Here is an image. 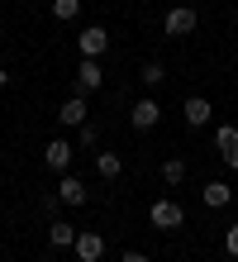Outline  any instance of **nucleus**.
<instances>
[{
	"mask_svg": "<svg viewBox=\"0 0 238 262\" xmlns=\"http://www.w3.org/2000/svg\"><path fill=\"white\" fill-rule=\"evenodd\" d=\"M162 181H167V186H181V181H186V162L181 158H162Z\"/></svg>",
	"mask_w": 238,
	"mask_h": 262,
	"instance_id": "obj_15",
	"label": "nucleus"
},
{
	"mask_svg": "<svg viewBox=\"0 0 238 262\" xmlns=\"http://www.w3.org/2000/svg\"><path fill=\"white\" fill-rule=\"evenodd\" d=\"M76 14H81V0H53V19H62V24H72Z\"/></svg>",
	"mask_w": 238,
	"mask_h": 262,
	"instance_id": "obj_17",
	"label": "nucleus"
},
{
	"mask_svg": "<svg viewBox=\"0 0 238 262\" xmlns=\"http://www.w3.org/2000/svg\"><path fill=\"white\" fill-rule=\"evenodd\" d=\"M162 29H167V38H186V34H196V29H200V14L190 10V5H177V10H167Z\"/></svg>",
	"mask_w": 238,
	"mask_h": 262,
	"instance_id": "obj_1",
	"label": "nucleus"
},
{
	"mask_svg": "<svg viewBox=\"0 0 238 262\" xmlns=\"http://www.w3.org/2000/svg\"><path fill=\"white\" fill-rule=\"evenodd\" d=\"M72 253L81 257V262H100V257H105V238L95 234V229H81L76 243H72Z\"/></svg>",
	"mask_w": 238,
	"mask_h": 262,
	"instance_id": "obj_7",
	"label": "nucleus"
},
{
	"mask_svg": "<svg viewBox=\"0 0 238 262\" xmlns=\"http://www.w3.org/2000/svg\"><path fill=\"white\" fill-rule=\"evenodd\" d=\"M5 86H10V76H5V72H0V96H5Z\"/></svg>",
	"mask_w": 238,
	"mask_h": 262,
	"instance_id": "obj_22",
	"label": "nucleus"
},
{
	"mask_svg": "<svg viewBox=\"0 0 238 262\" xmlns=\"http://www.w3.org/2000/svg\"><path fill=\"white\" fill-rule=\"evenodd\" d=\"M205 205H210V210H224L229 205V200H233V186H229V181H205Z\"/></svg>",
	"mask_w": 238,
	"mask_h": 262,
	"instance_id": "obj_12",
	"label": "nucleus"
},
{
	"mask_svg": "<svg viewBox=\"0 0 238 262\" xmlns=\"http://www.w3.org/2000/svg\"><path fill=\"white\" fill-rule=\"evenodd\" d=\"M76 48H81V57H100L110 48V34H105V24H86L81 34H76Z\"/></svg>",
	"mask_w": 238,
	"mask_h": 262,
	"instance_id": "obj_5",
	"label": "nucleus"
},
{
	"mask_svg": "<svg viewBox=\"0 0 238 262\" xmlns=\"http://www.w3.org/2000/svg\"><path fill=\"white\" fill-rule=\"evenodd\" d=\"M214 152L224 158V167L238 172V124H219L214 129Z\"/></svg>",
	"mask_w": 238,
	"mask_h": 262,
	"instance_id": "obj_3",
	"label": "nucleus"
},
{
	"mask_svg": "<svg viewBox=\"0 0 238 262\" xmlns=\"http://www.w3.org/2000/svg\"><path fill=\"white\" fill-rule=\"evenodd\" d=\"M157 119H162V105H157L153 96H143V100H134V110H129V124L138 129V134H148Z\"/></svg>",
	"mask_w": 238,
	"mask_h": 262,
	"instance_id": "obj_4",
	"label": "nucleus"
},
{
	"mask_svg": "<svg viewBox=\"0 0 238 262\" xmlns=\"http://www.w3.org/2000/svg\"><path fill=\"white\" fill-rule=\"evenodd\" d=\"M95 143H100V129L86 119V124H81V148H95Z\"/></svg>",
	"mask_w": 238,
	"mask_h": 262,
	"instance_id": "obj_19",
	"label": "nucleus"
},
{
	"mask_svg": "<svg viewBox=\"0 0 238 262\" xmlns=\"http://www.w3.org/2000/svg\"><path fill=\"white\" fill-rule=\"evenodd\" d=\"M57 210H62V195L48 191V195H43V214H48V220H57Z\"/></svg>",
	"mask_w": 238,
	"mask_h": 262,
	"instance_id": "obj_18",
	"label": "nucleus"
},
{
	"mask_svg": "<svg viewBox=\"0 0 238 262\" xmlns=\"http://www.w3.org/2000/svg\"><path fill=\"white\" fill-rule=\"evenodd\" d=\"M105 86V72L95 57H81V67H76V96H91V91H100Z\"/></svg>",
	"mask_w": 238,
	"mask_h": 262,
	"instance_id": "obj_6",
	"label": "nucleus"
},
{
	"mask_svg": "<svg viewBox=\"0 0 238 262\" xmlns=\"http://www.w3.org/2000/svg\"><path fill=\"white\" fill-rule=\"evenodd\" d=\"M76 234H81V229H76V224H67V220H53V224H48V238H53L57 248H72V243H76Z\"/></svg>",
	"mask_w": 238,
	"mask_h": 262,
	"instance_id": "obj_13",
	"label": "nucleus"
},
{
	"mask_svg": "<svg viewBox=\"0 0 238 262\" xmlns=\"http://www.w3.org/2000/svg\"><path fill=\"white\" fill-rule=\"evenodd\" d=\"M119 262H153V257H148V253H124Z\"/></svg>",
	"mask_w": 238,
	"mask_h": 262,
	"instance_id": "obj_21",
	"label": "nucleus"
},
{
	"mask_svg": "<svg viewBox=\"0 0 238 262\" xmlns=\"http://www.w3.org/2000/svg\"><path fill=\"white\" fill-rule=\"evenodd\" d=\"M57 195H62V205H86V181L81 177H72V172H62V186H57Z\"/></svg>",
	"mask_w": 238,
	"mask_h": 262,
	"instance_id": "obj_10",
	"label": "nucleus"
},
{
	"mask_svg": "<svg viewBox=\"0 0 238 262\" xmlns=\"http://www.w3.org/2000/svg\"><path fill=\"white\" fill-rule=\"evenodd\" d=\"M95 172H100L105 181H115L124 172V158H119V152H95Z\"/></svg>",
	"mask_w": 238,
	"mask_h": 262,
	"instance_id": "obj_14",
	"label": "nucleus"
},
{
	"mask_svg": "<svg viewBox=\"0 0 238 262\" xmlns=\"http://www.w3.org/2000/svg\"><path fill=\"white\" fill-rule=\"evenodd\" d=\"M43 162L53 167V172H67V167H72V143H67V138H48Z\"/></svg>",
	"mask_w": 238,
	"mask_h": 262,
	"instance_id": "obj_9",
	"label": "nucleus"
},
{
	"mask_svg": "<svg viewBox=\"0 0 238 262\" xmlns=\"http://www.w3.org/2000/svg\"><path fill=\"white\" fill-rule=\"evenodd\" d=\"M57 119H62L67 129H81V124H86V96H72V100H62Z\"/></svg>",
	"mask_w": 238,
	"mask_h": 262,
	"instance_id": "obj_11",
	"label": "nucleus"
},
{
	"mask_svg": "<svg viewBox=\"0 0 238 262\" xmlns=\"http://www.w3.org/2000/svg\"><path fill=\"white\" fill-rule=\"evenodd\" d=\"M148 220H153V229H181L186 224V210L177 205V200H153Z\"/></svg>",
	"mask_w": 238,
	"mask_h": 262,
	"instance_id": "obj_2",
	"label": "nucleus"
},
{
	"mask_svg": "<svg viewBox=\"0 0 238 262\" xmlns=\"http://www.w3.org/2000/svg\"><path fill=\"white\" fill-rule=\"evenodd\" d=\"M181 119H186L190 129H205V124H210V119H214V105L205 100V96H190V100L181 105Z\"/></svg>",
	"mask_w": 238,
	"mask_h": 262,
	"instance_id": "obj_8",
	"label": "nucleus"
},
{
	"mask_svg": "<svg viewBox=\"0 0 238 262\" xmlns=\"http://www.w3.org/2000/svg\"><path fill=\"white\" fill-rule=\"evenodd\" d=\"M138 81L148 86V91H153V86H162V81H167V67H162V62H143V72H138Z\"/></svg>",
	"mask_w": 238,
	"mask_h": 262,
	"instance_id": "obj_16",
	"label": "nucleus"
},
{
	"mask_svg": "<svg viewBox=\"0 0 238 262\" xmlns=\"http://www.w3.org/2000/svg\"><path fill=\"white\" fill-rule=\"evenodd\" d=\"M224 248L238 257V224H229V229H224Z\"/></svg>",
	"mask_w": 238,
	"mask_h": 262,
	"instance_id": "obj_20",
	"label": "nucleus"
}]
</instances>
